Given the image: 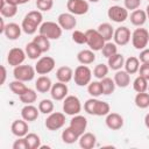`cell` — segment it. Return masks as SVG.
<instances>
[{
    "instance_id": "6da1fadb",
    "label": "cell",
    "mask_w": 149,
    "mask_h": 149,
    "mask_svg": "<svg viewBox=\"0 0 149 149\" xmlns=\"http://www.w3.org/2000/svg\"><path fill=\"white\" fill-rule=\"evenodd\" d=\"M42 20H43V15L41 10H30L29 13L26 14V16L22 20L21 23L22 30L27 35L35 34L37 28H40V26L42 24Z\"/></svg>"
},
{
    "instance_id": "7a4b0ae2",
    "label": "cell",
    "mask_w": 149,
    "mask_h": 149,
    "mask_svg": "<svg viewBox=\"0 0 149 149\" xmlns=\"http://www.w3.org/2000/svg\"><path fill=\"white\" fill-rule=\"evenodd\" d=\"M84 109L90 115L104 116L109 113L111 107H109V104L106 101H101L95 98H91V99H87L86 102L84 104Z\"/></svg>"
},
{
    "instance_id": "3957f363",
    "label": "cell",
    "mask_w": 149,
    "mask_h": 149,
    "mask_svg": "<svg viewBox=\"0 0 149 149\" xmlns=\"http://www.w3.org/2000/svg\"><path fill=\"white\" fill-rule=\"evenodd\" d=\"M38 33L47 36L49 40H58L62 36V27L56 22L47 21L40 26Z\"/></svg>"
},
{
    "instance_id": "277c9868",
    "label": "cell",
    "mask_w": 149,
    "mask_h": 149,
    "mask_svg": "<svg viewBox=\"0 0 149 149\" xmlns=\"http://www.w3.org/2000/svg\"><path fill=\"white\" fill-rule=\"evenodd\" d=\"M133 47L137 50H143L149 43V33L144 28H136L132 34Z\"/></svg>"
},
{
    "instance_id": "5b68a950",
    "label": "cell",
    "mask_w": 149,
    "mask_h": 149,
    "mask_svg": "<svg viewBox=\"0 0 149 149\" xmlns=\"http://www.w3.org/2000/svg\"><path fill=\"white\" fill-rule=\"evenodd\" d=\"M85 34H86V37H87L86 44L90 47L91 50L99 51V50L102 49L106 41L104 40V37L100 35V33L97 29H87L85 31Z\"/></svg>"
},
{
    "instance_id": "8992f818",
    "label": "cell",
    "mask_w": 149,
    "mask_h": 149,
    "mask_svg": "<svg viewBox=\"0 0 149 149\" xmlns=\"http://www.w3.org/2000/svg\"><path fill=\"white\" fill-rule=\"evenodd\" d=\"M91 78H92V71L88 66L83 64V65H79L76 68L74 73H73V79L78 86L88 85L91 83Z\"/></svg>"
},
{
    "instance_id": "52a82bcc",
    "label": "cell",
    "mask_w": 149,
    "mask_h": 149,
    "mask_svg": "<svg viewBox=\"0 0 149 149\" xmlns=\"http://www.w3.org/2000/svg\"><path fill=\"white\" fill-rule=\"evenodd\" d=\"M36 73L35 68L31 65H17L13 70V76L15 79L21 81H30L34 79Z\"/></svg>"
},
{
    "instance_id": "ba28073f",
    "label": "cell",
    "mask_w": 149,
    "mask_h": 149,
    "mask_svg": "<svg viewBox=\"0 0 149 149\" xmlns=\"http://www.w3.org/2000/svg\"><path fill=\"white\" fill-rule=\"evenodd\" d=\"M81 111V104L78 97L76 95H66L63 101V112L68 115H77Z\"/></svg>"
},
{
    "instance_id": "9c48e42d",
    "label": "cell",
    "mask_w": 149,
    "mask_h": 149,
    "mask_svg": "<svg viewBox=\"0 0 149 149\" xmlns=\"http://www.w3.org/2000/svg\"><path fill=\"white\" fill-rule=\"evenodd\" d=\"M45 127L49 129V130H57V129H61L64 125H65V115L61 112H54V113H50L49 116L45 119V122H44Z\"/></svg>"
},
{
    "instance_id": "30bf717a",
    "label": "cell",
    "mask_w": 149,
    "mask_h": 149,
    "mask_svg": "<svg viewBox=\"0 0 149 149\" xmlns=\"http://www.w3.org/2000/svg\"><path fill=\"white\" fill-rule=\"evenodd\" d=\"M107 16H108V19L112 20L113 22L121 23V22H125V21L128 19V9L125 8V7L114 5V6H111V7L108 8V10H107Z\"/></svg>"
},
{
    "instance_id": "8fae6325",
    "label": "cell",
    "mask_w": 149,
    "mask_h": 149,
    "mask_svg": "<svg viewBox=\"0 0 149 149\" xmlns=\"http://www.w3.org/2000/svg\"><path fill=\"white\" fill-rule=\"evenodd\" d=\"M55 65H56V62L52 57L50 56H44V57H41L37 63L35 64V70L38 74L43 76V74H48L50 73L54 69H55Z\"/></svg>"
},
{
    "instance_id": "7c38bea8",
    "label": "cell",
    "mask_w": 149,
    "mask_h": 149,
    "mask_svg": "<svg viewBox=\"0 0 149 149\" xmlns=\"http://www.w3.org/2000/svg\"><path fill=\"white\" fill-rule=\"evenodd\" d=\"M66 8L73 15H84L88 12V2L86 0H68Z\"/></svg>"
},
{
    "instance_id": "4fadbf2b",
    "label": "cell",
    "mask_w": 149,
    "mask_h": 149,
    "mask_svg": "<svg viewBox=\"0 0 149 149\" xmlns=\"http://www.w3.org/2000/svg\"><path fill=\"white\" fill-rule=\"evenodd\" d=\"M26 51L21 48H12L7 55V62L10 66L15 68L17 65H21L26 59Z\"/></svg>"
},
{
    "instance_id": "5bb4252c",
    "label": "cell",
    "mask_w": 149,
    "mask_h": 149,
    "mask_svg": "<svg viewBox=\"0 0 149 149\" xmlns=\"http://www.w3.org/2000/svg\"><path fill=\"white\" fill-rule=\"evenodd\" d=\"M130 30L129 28L125 27V26H121L119 28H116L114 30V35H113V38H114V43L116 45H126L129 43L130 41Z\"/></svg>"
},
{
    "instance_id": "9a60e30c",
    "label": "cell",
    "mask_w": 149,
    "mask_h": 149,
    "mask_svg": "<svg viewBox=\"0 0 149 149\" xmlns=\"http://www.w3.org/2000/svg\"><path fill=\"white\" fill-rule=\"evenodd\" d=\"M57 23L62 27V29L65 30H71L76 27L77 24V20L74 17V15L72 13H62L58 15L57 17Z\"/></svg>"
},
{
    "instance_id": "2e32d148",
    "label": "cell",
    "mask_w": 149,
    "mask_h": 149,
    "mask_svg": "<svg viewBox=\"0 0 149 149\" xmlns=\"http://www.w3.org/2000/svg\"><path fill=\"white\" fill-rule=\"evenodd\" d=\"M68 86L65 83H62V81H57L56 84H52V87L50 90V94H51V98L54 100H64L65 97L68 95Z\"/></svg>"
},
{
    "instance_id": "e0dca14e",
    "label": "cell",
    "mask_w": 149,
    "mask_h": 149,
    "mask_svg": "<svg viewBox=\"0 0 149 149\" xmlns=\"http://www.w3.org/2000/svg\"><path fill=\"white\" fill-rule=\"evenodd\" d=\"M70 127L80 136L85 133L86 127H87V119L83 115H73V118L70 121Z\"/></svg>"
},
{
    "instance_id": "ac0fdd59",
    "label": "cell",
    "mask_w": 149,
    "mask_h": 149,
    "mask_svg": "<svg viewBox=\"0 0 149 149\" xmlns=\"http://www.w3.org/2000/svg\"><path fill=\"white\" fill-rule=\"evenodd\" d=\"M10 130L13 133V135H15L16 137H24L28 134L29 127L26 120L21 119V120H15L12 126H10Z\"/></svg>"
},
{
    "instance_id": "d6986e66",
    "label": "cell",
    "mask_w": 149,
    "mask_h": 149,
    "mask_svg": "<svg viewBox=\"0 0 149 149\" xmlns=\"http://www.w3.org/2000/svg\"><path fill=\"white\" fill-rule=\"evenodd\" d=\"M106 126L112 130H118L123 126V118L119 113H108L106 115Z\"/></svg>"
},
{
    "instance_id": "ffe728a7",
    "label": "cell",
    "mask_w": 149,
    "mask_h": 149,
    "mask_svg": "<svg viewBox=\"0 0 149 149\" xmlns=\"http://www.w3.org/2000/svg\"><path fill=\"white\" fill-rule=\"evenodd\" d=\"M21 30H22V27L19 26L17 23L15 22H10V23H7L5 29H3V34L5 36L8 38V40H17L21 35Z\"/></svg>"
},
{
    "instance_id": "44dd1931",
    "label": "cell",
    "mask_w": 149,
    "mask_h": 149,
    "mask_svg": "<svg viewBox=\"0 0 149 149\" xmlns=\"http://www.w3.org/2000/svg\"><path fill=\"white\" fill-rule=\"evenodd\" d=\"M38 113H40V109L35 106H33L31 104L29 105H26L22 109H21V116L23 120L30 122V121H35L37 118H38Z\"/></svg>"
},
{
    "instance_id": "7402d4cb",
    "label": "cell",
    "mask_w": 149,
    "mask_h": 149,
    "mask_svg": "<svg viewBox=\"0 0 149 149\" xmlns=\"http://www.w3.org/2000/svg\"><path fill=\"white\" fill-rule=\"evenodd\" d=\"M114 81L116 86L125 88L130 84V76L126 70H118L114 74Z\"/></svg>"
},
{
    "instance_id": "603a6c76",
    "label": "cell",
    "mask_w": 149,
    "mask_h": 149,
    "mask_svg": "<svg viewBox=\"0 0 149 149\" xmlns=\"http://www.w3.org/2000/svg\"><path fill=\"white\" fill-rule=\"evenodd\" d=\"M129 20H130L132 24H134L136 27H141L148 20L147 13H146V10H142V9H135V10L132 12Z\"/></svg>"
},
{
    "instance_id": "cb8c5ba5",
    "label": "cell",
    "mask_w": 149,
    "mask_h": 149,
    "mask_svg": "<svg viewBox=\"0 0 149 149\" xmlns=\"http://www.w3.org/2000/svg\"><path fill=\"white\" fill-rule=\"evenodd\" d=\"M35 87H36L37 92H40V93H47L52 87L51 79L49 77H47L45 74L40 76L37 78V80H36V83H35Z\"/></svg>"
},
{
    "instance_id": "d4e9b609",
    "label": "cell",
    "mask_w": 149,
    "mask_h": 149,
    "mask_svg": "<svg viewBox=\"0 0 149 149\" xmlns=\"http://www.w3.org/2000/svg\"><path fill=\"white\" fill-rule=\"evenodd\" d=\"M77 59H78V62L80 64L88 65V64H92L95 61V55H94L93 50H91V49H84V50H80L77 54Z\"/></svg>"
},
{
    "instance_id": "484cf974",
    "label": "cell",
    "mask_w": 149,
    "mask_h": 149,
    "mask_svg": "<svg viewBox=\"0 0 149 149\" xmlns=\"http://www.w3.org/2000/svg\"><path fill=\"white\" fill-rule=\"evenodd\" d=\"M79 146L83 149H92L95 146L97 137L92 133H84L83 135L79 136Z\"/></svg>"
},
{
    "instance_id": "4316f807",
    "label": "cell",
    "mask_w": 149,
    "mask_h": 149,
    "mask_svg": "<svg viewBox=\"0 0 149 149\" xmlns=\"http://www.w3.org/2000/svg\"><path fill=\"white\" fill-rule=\"evenodd\" d=\"M56 77H57L58 81L66 84L73 78V71L70 66H61L56 71Z\"/></svg>"
},
{
    "instance_id": "83f0119b",
    "label": "cell",
    "mask_w": 149,
    "mask_h": 149,
    "mask_svg": "<svg viewBox=\"0 0 149 149\" xmlns=\"http://www.w3.org/2000/svg\"><path fill=\"white\" fill-rule=\"evenodd\" d=\"M108 59V68L109 69H112V70H115V71H118V70H121V68L125 65V58H123V56L121 55V54H115V55H113V56H111L109 58H107Z\"/></svg>"
},
{
    "instance_id": "f1b7e54d",
    "label": "cell",
    "mask_w": 149,
    "mask_h": 149,
    "mask_svg": "<svg viewBox=\"0 0 149 149\" xmlns=\"http://www.w3.org/2000/svg\"><path fill=\"white\" fill-rule=\"evenodd\" d=\"M125 70L129 73V74H134V73H136L137 71H139V69H140V59L137 58V57H134V56H132V57H129V58H127L126 61H125Z\"/></svg>"
},
{
    "instance_id": "f546056e",
    "label": "cell",
    "mask_w": 149,
    "mask_h": 149,
    "mask_svg": "<svg viewBox=\"0 0 149 149\" xmlns=\"http://www.w3.org/2000/svg\"><path fill=\"white\" fill-rule=\"evenodd\" d=\"M62 140L64 143L66 144H72L74 143L76 141L79 140V135L69 126L68 128H65L63 132H62Z\"/></svg>"
},
{
    "instance_id": "4dcf8cb0",
    "label": "cell",
    "mask_w": 149,
    "mask_h": 149,
    "mask_svg": "<svg viewBox=\"0 0 149 149\" xmlns=\"http://www.w3.org/2000/svg\"><path fill=\"white\" fill-rule=\"evenodd\" d=\"M0 13L3 17H13L17 13V6L9 5L6 2V0H1V7H0Z\"/></svg>"
},
{
    "instance_id": "1f68e13d",
    "label": "cell",
    "mask_w": 149,
    "mask_h": 149,
    "mask_svg": "<svg viewBox=\"0 0 149 149\" xmlns=\"http://www.w3.org/2000/svg\"><path fill=\"white\" fill-rule=\"evenodd\" d=\"M97 30L100 33V35L104 37V40H105L106 42L111 41L112 37H113V35H114V29H113L112 24H109V23H107V22H104V23L99 24V27H98Z\"/></svg>"
},
{
    "instance_id": "d6a6232c",
    "label": "cell",
    "mask_w": 149,
    "mask_h": 149,
    "mask_svg": "<svg viewBox=\"0 0 149 149\" xmlns=\"http://www.w3.org/2000/svg\"><path fill=\"white\" fill-rule=\"evenodd\" d=\"M33 42L40 48V50L42 51V54L49 51V49H50V40H49L47 36H44V35L38 34L37 36L34 37Z\"/></svg>"
},
{
    "instance_id": "836d02e7",
    "label": "cell",
    "mask_w": 149,
    "mask_h": 149,
    "mask_svg": "<svg viewBox=\"0 0 149 149\" xmlns=\"http://www.w3.org/2000/svg\"><path fill=\"white\" fill-rule=\"evenodd\" d=\"M24 51H26L28 58H30V59H37V58L42 55V51L40 50V48H38L33 41L29 42V43L26 45Z\"/></svg>"
},
{
    "instance_id": "e575fe53",
    "label": "cell",
    "mask_w": 149,
    "mask_h": 149,
    "mask_svg": "<svg viewBox=\"0 0 149 149\" xmlns=\"http://www.w3.org/2000/svg\"><path fill=\"white\" fill-rule=\"evenodd\" d=\"M9 88L14 94H16L19 97L21 94H23L28 90V87L24 85V81H21V80H17V79H15V80L9 83Z\"/></svg>"
},
{
    "instance_id": "d590c367",
    "label": "cell",
    "mask_w": 149,
    "mask_h": 149,
    "mask_svg": "<svg viewBox=\"0 0 149 149\" xmlns=\"http://www.w3.org/2000/svg\"><path fill=\"white\" fill-rule=\"evenodd\" d=\"M100 83H101V87H102V94L108 95V94H111V93L114 92L115 86H116L114 79L108 78V77H105V78L101 79Z\"/></svg>"
},
{
    "instance_id": "8d00e7d4",
    "label": "cell",
    "mask_w": 149,
    "mask_h": 149,
    "mask_svg": "<svg viewBox=\"0 0 149 149\" xmlns=\"http://www.w3.org/2000/svg\"><path fill=\"white\" fill-rule=\"evenodd\" d=\"M26 141L28 144V149H37L41 147V139L35 133H28L26 136Z\"/></svg>"
},
{
    "instance_id": "74e56055",
    "label": "cell",
    "mask_w": 149,
    "mask_h": 149,
    "mask_svg": "<svg viewBox=\"0 0 149 149\" xmlns=\"http://www.w3.org/2000/svg\"><path fill=\"white\" fill-rule=\"evenodd\" d=\"M135 105L139 107V108H147L149 107V93H146V92H140L135 95Z\"/></svg>"
},
{
    "instance_id": "f35d334b",
    "label": "cell",
    "mask_w": 149,
    "mask_h": 149,
    "mask_svg": "<svg viewBox=\"0 0 149 149\" xmlns=\"http://www.w3.org/2000/svg\"><path fill=\"white\" fill-rule=\"evenodd\" d=\"M148 81H149V80H147V79L143 78L142 76H139V77L135 78V80H134V83H133V88H134L137 93H140V92H146V91L148 90Z\"/></svg>"
},
{
    "instance_id": "ab89813d",
    "label": "cell",
    "mask_w": 149,
    "mask_h": 149,
    "mask_svg": "<svg viewBox=\"0 0 149 149\" xmlns=\"http://www.w3.org/2000/svg\"><path fill=\"white\" fill-rule=\"evenodd\" d=\"M19 98H20L21 102H23V104H26V105H29V104H33V102L36 101V99H37V93H36L33 88H28V90H27L23 94H21Z\"/></svg>"
},
{
    "instance_id": "60d3db41",
    "label": "cell",
    "mask_w": 149,
    "mask_h": 149,
    "mask_svg": "<svg viewBox=\"0 0 149 149\" xmlns=\"http://www.w3.org/2000/svg\"><path fill=\"white\" fill-rule=\"evenodd\" d=\"M87 92L90 95H92L93 98H98L99 95L102 94V87H101V83L100 81H91L87 85Z\"/></svg>"
},
{
    "instance_id": "b9f144b4",
    "label": "cell",
    "mask_w": 149,
    "mask_h": 149,
    "mask_svg": "<svg viewBox=\"0 0 149 149\" xmlns=\"http://www.w3.org/2000/svg\"><path fill=\"white\" fill-rule=\"evenodd\" d=\"M101 51H102L104 57L109 58L111 56H113V55H115V54L118 52V47H116V44H115V43H112V42H109V41H108V42H106V43H105V45L102 47Z\"/></svg>"
},
{
    "instance_id": "7bdbcfd3",
    "label": "cell",
    "mask_w": 149,
    "mask_h": 149,
    "mask_svg": "<svg viewBox=\"0 0 149 149\" xmlns=\"http://www.w3.org/2000/svg\"><path fill=\"white\" fill-rule=\"evenodd\" d=\"M108 70H109L108 65H106L104 63H100V64L95 65V68L93 70V76L95 78H98V79H102V78H105L107 76Z\"/></svg>"
},
{
    "instance_id": "ee69618b",
    "label": "cell",
    "mask_w": 149,
    "mask_h": 149,
    "mask_svg": "<svg viewBox=\"0 0 149 149\" xmlns=\"http://www.w3.org/2000/svg\"><path fill=\"white\" fill-rule=\"evenodd\" d=\"M54 107H55L54 106V102L50 99H43L38 104V109L43 114H50V113H52Z\"/></svg>"
},
{
    "instance_id": "f6af8a7d",
    "label": "cell",
    "mask_w": 149,
    "mask_h": 149,
    "mask_svg": "<svg viewBox=\"0 0 149 149\" xmlns=\"http://www.w3.org/2000/svg\"><path fill=\"white\" fill-rule=\"evenodd\" d=\"M54 1L52 0H36V7L41 12H48L52 8Z\"/></svg>"
},
{
    "instance_id": "bcb514c9",
    "label": "cell",
    "mask_w": 149,
    "mask_h": 149,
    "mask_svg": "<svg viewBox=\"0 0 149 149\" xmlns=\"http://www.w3.org/2000/svg\"><path fill=\"white\" fill-rule=\"evenodd\" d=\"M72 40L74 43L77 44H85L87 42V37H86V34L80 31V30H74L72 33Z\"/></svg>"
},
{
    "instance_id": "7dc6e473",
    "label": "cell",
    "mask_w": 149,
    "mask_h": 149,
    "mask_svg": "<svg viewBox=\"0 0 149 149\" xmlns=\"http://www.w3.org/2000/svg\"><path fill=\"white\" fill-rule=\"evenodd\" d=\"M123 3H125V8L129 10H135L140 7L141 0H123Z\"/></svg>"
},
{
    "instance_id": "c3c4849f",
    "label": "cell",
    "mask_w": 149,
    "mask_h": 149,
    "mask_svg": "<svg viewBox=\"0 0 149 149\" xmlns=\"http://www.w3.org/2000/svg\"><path fill=\"white\" fill-rule=\"evenodd\" d=\"M13 149H28V144L26 141V137H19L13 143Z\"/></svg>"
},
{
    "instance_id": "681fc988",
    "label": "cell",
    "mask_w": 149,
    "mask_h": 149,
    "mask_svg": "<svg viewBox=\"0 0 149 149\" xmlns=\"http://www.w3.org/2000/svg\"><path fill=\"white\" fill-rule=\"evenodd\" d=\"M140 76H142L143 78H146L147 80H149V64L147 63H142V65H140Z\"/></svg>"
},
{
    "instance_id": "f907efd6",
    "label": "cell",
    "mask_w": 149,
    "mask_h": 149,
    "mask_svg": "<svg viewBox=\"0 0 149 149\" xmlns=\"http://www.w3.org/2000/svg\"><path fill=\"white\" fill-rule=\"evenodd\" d=\"M139 59H140V62H142V63H147V64H149V49H143L141 52H140V57H139Z\"/></svg>"
},
{
    "instance_id": "816d5d0a",
    "label": "cell",
    "mask_w": 149,
    "mask_h": 149,
    "mask_svg": "<svg viewBox=\"0 0 149 149\" xmlns=\"http://www.w3.org/2000/svg\"><path fill=\"white\" fill-rule=\"evenodd\" d=\"M1 81H0V85L5 84V80H6V77H7V71H6V68L3 65H1Z\"/></svg>"
},
{
    "instance_id": "f5cc1de1",
    "label": "cell",
    "mask_w": 149,
    "mask_h": 149,
    "mask_svg": "<svg viewBox=\"0 0 149 149\" xmlns=\"http://www.w3.org/2000/svg\"><path fill=\"white\" fill-rule=\"evenodd\" d=\"M6 2L9 3V5H14V6L20 5V1H19V0H6Z\"/></svg>"
},
{
    "instance_id": "db71d44e",
    "label": "cell",
    "mask_w": 149,
    "mask_h": 149,
    "mask_svg": "<svg viewBox=\"0 0 149 149\" xmlns=\"http://www.w3.org/2000/svg\"><path fill=\"white\" fill-rule=\"evenodd\" d=\"M144 125H146L147 128H149V113L144 116Z\"/></svg>"
},
{
    "instance_id": "11a10c76",
    "label": "cell",
    "mask_w": 149,
    "mask_h": 149,
    "mask_svg": "<svg viewBox=\"0 0 149 149\" xmlns=\"http://www.w3.org/2000/svg\"><path fill=\"white\" fill-rule=\"evenodd\" d=\"M146 13H147V17L149 19V5H148L147 8H146Z\"/></svg>"
},
{
    "instance_id": "9f6ffc18",
    "label": "cell",
    "mask_w": 149,
    "mask_h": 149,
    "mask_svg": "<svg viewBox=\"0 0 149 149\" xmlns=\"http://www.w3.org/2000/svg\"><path fill=\"white\" fill-rule=\"evenodd\" d=\"M20 1V5H23V3H27L29 0H19Z\"/></svg>"
},
{
    "instance_id": "6f0895ef",
    "label": "cell",
    "mask_w": 149,
    "mask_h": 149,
    "mask_svg": "<svg viewBox=\"0 0 149 149\" xmlns=\"http://www.w3.org/2000/svg\"><path fill=\"white\" fill-rule=\"evenodd\" d=\"M88 1H91V2H98L99 0H88Z\"/></svg>"
},
{
    "instance_id": "680465c9",
    "label": "cell",
    "mask_w": 149,
    "mask_h": 149,
    "mask_svg": "<svg viewBox=\"0 0 149 149\" xmlns=\"http://www.w3.org/2000/svg\"><path fill=\"white\" fill-rule=\"evenodd\" d=\"M148 90H149V84H148Z\"/></svg>"
},
{
    "instance_id": "91938a15",
    "label": "cell",
    "mask_w": 149,
    "mask_h": 149,
    "mask_svg": "<svg viewBox=\"0 0 149 149\" xmlns=\"http://www.w3.org/2000/svg\"><path fill=\"white\" fill-rule=\"evenodd\" d=\"M113 1H119V0H113Z\"/></svg>"
},
{
    "instance_id": "94428289",
    "label": "cell",
    "mask_w": 149,
    "mask_h": 149,
    "mask_svg": "<svg viewBox=\"0 0 149 149\" xmlns=\"http://www.w3.org/2000/svg\"><path fill=\"white\" fill-rule=\"evenodd\" d=\"M148 1H149V0H148Z\"/></svg>"
}]
</instances>
